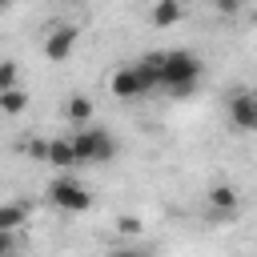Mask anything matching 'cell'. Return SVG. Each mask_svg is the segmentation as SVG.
I'll return each instance as SVG.
<instances>
[{"label": "cell", "instance_id": "cell-1", "mask_svg": "<svg viewBox=\"0 0 257 257\" xmlns=\"http://www.w3.org/2000/svg\"><path fill=\"white\" fill-rule=\"evenodd\" d=\"M197 80H201V60H197L193 52H185V48L157 52V88L185 96Z\"/></svg>", "mask_w": 257, "mask_h": 257}, {"label": "cell", "instance_id": "cell-2", "mask_svg": "<svg viewBox=\"0 0 257 257\" xmlns=\"http://www.w3.org/2000/svg\"><path fill=\"white\" fill-rule=\"evenodd\" d=\"M72 149H76V165H108V161L116 157L112 133L100 128V124H92V120L72 133Z\"/></svg>", "mask_w": 257, "mask_h": 257}, {"label": "cell", "instance_id": "cell-3", "mask_svg": "<svg viewBox=\"0 0 257 257\" xmlns=\"http://www.w3.org/2000/svg\"><path fill=\"white\" fill-rule=\"evenodd\" d=\"M108 88H112V96H120V100H141V96H149V92L157 88V72H153V64L141 56L137 64H120V68L108 76Z\"/></svg>", "mask_w": 257, "mask_h": 257}, {"label": "cell", "instance_id": "cell-4", "mask_svg": "<svg viewBox=\"0 0 257 257\" xmlns=\"http://www.w3.org/2000/svg\"><path fill=\"white\" fill-rule=\"evenodd\" d=\"M48 201H52L56 209H64V213H84V209H92V197H88L84 185L72 181V177H56V181L48 185Z\"/></svg>", "mask_w": 257, "mask_h": 257}, {"label": "cell", "instance_id": "cell-5", "mask_svg": "<svg viewBox=\"0 0 257 257\" xmlns=\"http://www.w3.org/2000/svg\"><path fill=\"white\" fill-rule=\"evenodd\" d=\"M76 36H80V28H76V24H56V28L44 36V56H48L52 64L68 60V56H72V48H76Z\"/></svg>", "mask_w": 257, "mask_h": 257}, {"label": "cell", "instance_id": "cell-6", "mask_svg": "<svg viewBox=\"0 0 257 257\" xmlns=\"http://www.w3.org/2000/svg\"><path fill=\"white\" fill-rule=\"evenodd\" d=\"M229 116H233V124H237L241 133H253V128H257V96L241 88V92L229 100Z\"/></svg>", "mask_w": 257, "mask_h": 257}, {"label": "cell", "instance_id": "cell-7", "mask_svg": "<svg viewBox=\"0 0 257 257\" xmlns=\"http://www.w3.org/2000/svg\"><path fill=\"white\" fill-rule=\"evenodd\" d=\"M60 112H64V120H68V124H76V128H80V124H88V120L96 116V104H92V96L72 92V96L64 100V108H60Z\"/></svg>", "mask_w": 257, "mask_h": 257}, {"label": "cell", "instance_id": "cell-8", "mask_svg": "<svg viewBox=\"0 0 257 257\" xmlns=\"http://www.w3.org/2000/svg\"><path fill=\"white\" fill-rule=\"evenodd\" d=\"M44 165H52V169H72V165H76L72 137H52V141H48V153H44Z\"/></svg>", "mask_w": 257, "mask_h": 257}, {"label": "cell", "instance_id": "cell-9", "mask_svg": "<svg viewBox=\"0 0 257 257\" xmlns=\"http://www.w3.org/2000/svg\"><path fill=\"white\" fill-rule=\"evenodd\" d=\"M181 16H185V4L181 0H157L153 4V24L157 28H173Z\"/></svg>", "mask_w": 257, "mask_h": 257}, {"label": "cell", "instance_id": "cell-10", "mask_svg": "<svg viewBox=\"0 0 257 257\" xmlns=\"http://www.w3.org/2000/svg\"><path fill=\"white\" fill-rule=\"evenodd\" d=\"M209 205L221 209L225 217H237V189L233 185H213L209 189Z\"/></svg>", "mask_w": 257, "mask_h": 257}, {"label": "cell", "instance_id": "cell-11", "mask_svg": "<svg viewBox=\"0 0 257 257\" xmlns=\"http://www.w3.org/2000/svg\"><path fill=\"white\" fill-rule=\"evenodd\" d=\"M24 108H28V92H24L20 84L0 88V112H4V116H20Z\"/></svg>", "mask_w": 257, "mask_h": 257}, {"label": "cell", "instance_id": "cell-12", "mask_svg": "<svg viewBox=\"0 0 257 257\" xmlns=\"http://www.w3.org/2000/svg\"><path fill=\"white\" fill-rule=\"evenodd\" d=\"M28 221V201H4L0 205V229H20Z\"/></svg>", "mask_w": 257, "mask_h": 257}, {"label": "cell", "instance_id": "cell-13", "mask_svg": "<svg viewBox=\"0 0 257 257\" xmlns=\"http://www.w3.org/2000/svg\"><path fill=\"white\" fill-rule=\"evenodd\" d=\"M16 76H20L16 60H0V88H12V84H16Z\"/></svg>", "mask_w": 257, "mask_h": 257}, {"label": "cell", "instance_id": "cell-14", "mask_svg": "<svg viewBox=\"0 0 257 257\" xmlns=\"http://www.w3.org/2000/svg\"><path fill=\"white\" fill-rule=\"evenodd\" d=\"M213 8H217L221 16H237V12H241V0H213Z\"/></svg>", "mask_w": 257, "mask_h": 257}, {"label": "cell", "instance_id": "cell-15", "mask_svg": "<svg viewBox=\"0 0 257 257\" xmlns=\"http://www.w3.org/2000/svg\"><path fill=\"white\" fill-rule=\"evenodd\" d=\"M16 249V229H0V257Z\"/></svg>", "mask_w": 257, "mask_h": 257}, {"label": "cell", "instance_id": "cell-16", "mask_svg": "<svg viewBox=\"0 0 257 257\" xmlns=\"http://www.w3.org/2000/svg\"><path fill=\"white\" fill-rule=\"evenodd\" d=\"M44 153H48V141H28V157L32 161H44Z\"/></svg>", "mask_w": 257, "mask_h": 257}, {"label": "cell", "instance_id": "cell-17", "mask_svg": "<svg viewBox=\"0 0 257 257\" xmlns=\"http://www.w3.org/2000/svg\"><path fill=\"white\" fill-rule=\"evenodd\" d=\"M120 233H141V221L137 217H120Z\"/></svg>", "mask_w": 257, "mask_h": 257}, {"label": "cell", "instance_id": "cell-18", "mask_svg": "<svg viewBox=\"0 0 257 257\" xmlns=\"http://www.w3.org/2000/svg\"><path fill=\"white\" fill-rule=\"evenodd\" d=\"M12 4H16V0H0V12H4V8H12Z\"/></svg>", "mask_w": 257, "mask_h": 257}]
</instances>
